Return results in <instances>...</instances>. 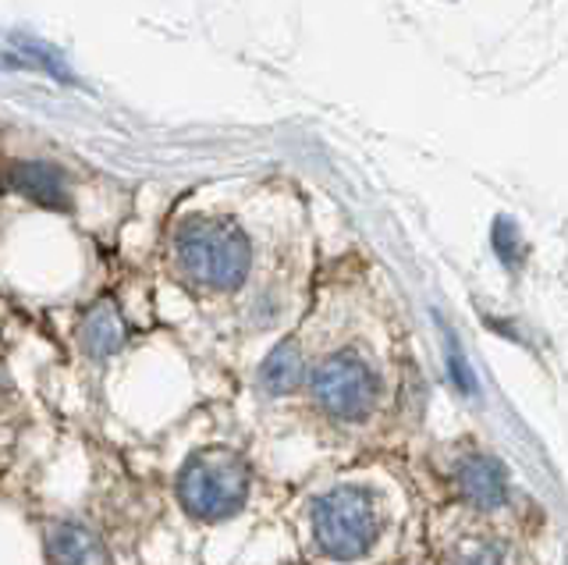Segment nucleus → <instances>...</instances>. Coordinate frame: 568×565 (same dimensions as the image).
<instances>
[{
    "mask_svg": "<svg viewBox=\"0 0 568 565\" xmlns=\"http://www.w3.org/2000/svg\"><path fill=\"white\" fill-rule=\"evenodd\" d=\"M306 544L327 565H366L381 558L402 526L398 491L381 481H342L306 505Z\"/></svg>",
    "mask_w": 568,
    "mask_h": 565,
    "instance_id": "f257e3e1",
    "label": "nucleus"
},
{
    "mask_svg": "<svg viewBox=\"0 0 568 565\" xmlns=\"http://www.w3.org/2000/svg\"><path fill=\"white\" fill-rule=\"evenodd\" d=\"M302 387H306L313 410L334 427H363L387 405V360L366 339L342 342L316 352V356L306 352V381H302Z\"/></svg>",
    "mask_w": 568,
    "mask_h": 565,
    "instance_id": "f03ea898",
    "label": "nucleus"
},
{
    "mask_svg": "<svg viewBox=\"0 0 568 565\" xmlns=\"http://www.w3.org/2000/svg\"><path fill=\"white\" fill-rule=\"evenodd\" d=\"M174 271L185 289L200 295H235L253 278V242L227 218H189L171 242Z\"/></svg>",
    "mask_w": 568,
    "mask_h": 565,
    "instance_id": "7ed1b4c3",
    "label": "nucleus"
},
{
    "mask_svg": "<svg viewBox=\"0 0 568 565\" xmlns=\"http://www.w3.org/2000/svg\"><path fill=\"white\" fill-rule=\"evenodd\" d=\"M178 505H182L192 519L221 523L239 516L245 508L248 494H253V470L231 448H206L200 455L185 458L178 470Z\"/></svg>",
    "mask_w": 568,
    "mask_h": 565,
    "instance_id": "20e7f679",
    "label": "nucleus"
},
{
    "mask_svg": "<svg viewBox=\"0 0 568 565\" xmlns=\"http://www.w3.org/2000/svg\"><path fill=\"white\" fill-rule=\"evenodd\" d=\"M43 565H114L111 547L93 523L79 516H50L40 526Z\"/></svg>",
    "mask_w": 568,
    "mask_h": 565,
    "instance_id": "39448f33",
    "label": "nucleus"
},
{
    "mask_svg": "<svg viewBox=\"0 0 568 565\" xmlns=\"http://www.w3.org/2000/svg\"><path fill=\"white\" fill-rule=\"evenodd\" d=\"M124 339H129V331H124L121 313L111 303L93 306L85 321L79 324V345L85 349V356H93V360L118 356L124 349Z\"/></svg>",
    "mask_w": 568,
    "mask_h": 565,
    "instance_id": "423d86ee",
    "label": "nucleus"
},
{
    "mask_svg": "<svg viewBox=\"0 0 568 565\" xmlns=\"http://www.w3.org/2000/svg\"><path fill=\"white\" fill-rule=\"evenodd\" d=\"M8 185L14 192H22L26 200L40 203V206H64L68 203L64 179H61V171L53 164H40V161L14 164L8 171Z\"/></svg>",
    "mask_w": 568,
    "mask_h": 565,
    "instance_id": "0eeeda50",
    "label": "nucleus"
},
{
    "mask_svg": "<svg viewBox=\"0 0 568 565\" xmlns=\"http://www.w3.org/2000/svg\"><path fill=\"white\" fill-rule=\"evenodd\" d=\"M458 481L476 505H501L505 502L501 473H497V466L487 463L484 455H469L466 466H462V473H458Z\"/></svg>",
    "mask_w": 568,
    "mask_h": 565,
    "instance_id": "6e6552de",
    "label": "nucleus"
},
{
    "mask_svg": "<svg viewBox=\"0 0 568 565\" xmlns=\"http://www.w3.org/2000/svg\"><path fill=\"white\" fill-rule=\"evenodd\" d=\"M455 565H519L511 558V552L497 541H469L458 547Z\"/></svg>",
    "mask_w": 568,
    "mask_h": 565,
    "instance_id": "1a4fd4ad",
    "label": "nucleus"
},
{
    "mask_svg": "<svg viewBox=\"0 0 568 565\" xmlns=\"http://www.w3.org/2000/svg\"><path fill=\"white\" fill-rule=\"evenodd\" d=\"M18 50H22L29 64H40V68H47L50 75H58V79H64V82H75V79H71L68 68H64L61 54H53L50 47H43V43H32V40H18Z\"/></svg>",
    "mask_w": 568,
    "mask_h": 565,
    "instance_id": "9d476101",
    "label": "nucleus"
},
{
    "mask_svg": "<svg viewBox=\"0 0 568 565\" xmlns=\"http://www.w3.org/2000/svg\"><path fill=\"white\" fill-rule=\"evenodd\" d=\"M18 402V395H14V381H11V370H8V363L0 360V420L8 416V410Z\"/></svg>",
    "mask_w": 568,
    "mask_h": 565,
    "instance_id": "9b49d317",
    "label": "nucleus"
}]
</instances>
